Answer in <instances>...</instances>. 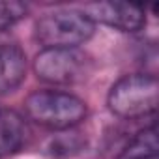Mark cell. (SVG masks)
Segmentation results:
<instances>
[{"instance_id": "obj_1", "label": "cell", "mask_w": 159, "mask_h": 159, "mask_svg": "<svg viewBox=\"0 0 159 159\" xmlns=\"http://www.w3.org/2000/svg\"><path fill=\"white\" fill-rule=\"evenodd\" d=\"M25 111L36 124L64 131L75 127L86 116V103L73 94L58 90H38L25 101Z\"/></svg>"}, {"instance_id": "obj_2", "label": "cell", "mask_w": 159, "mask_h": 159, "mask_svg": "<svg viewBox=\"0 0 159 159\" xmlns=\"http://www.w3.org/2000/svg\"><path fill=\"white\" fill-rule=\"evenodd\" d=\"M159 99V83L153 75L148 73H133L122 77L112 84L107 103L111 112L120 118L135 120L142 116H150L157 109Z\"/></svg>"}, {"instance_id": "obj_3", "label": "cell", "mask_w": 159, "mask_h": 159, "mask_svg": "<svg viewBox=\"0 0 159 159\" xmlns=\"http://www.w3.org/2000/svg\"><path fill=\"white\" fill-rule=\"evenodd\" d=\"M96 32L84 11L62 10L43 15L36 23V39L45 49H77Z\"/></svg>"}, {"instance_id": "obj_4", "label": "cell", "mask_w": 159, "mask_h": 159, "mask_svg": "<svg viewBox=\"0 0 159 159\" xmlns=\"http://www.w3.org/2000/svg\"><path fill=\"white\" fill-rule=\"evenodd\" d=\"M90 58L79 49H43L34 60V71L45 83L73 84L88 77Z\"/></svg>"}, {"instance_id": "obj_5", "label": "cell", "mask_w": 159, "mask_h": 159, "mask_svg": "<svg viewBox=\"0 0 159 159\" xmlns=\"http://www.w3.org/2000/svg\"><path fill=\"white\" fill-rule=\"evenodd\" d=\"M96 25H107L120 32H137L146 25V13L140 6L125 2H98L88 4L83 10Z\"/></svg>"}, {"instance_id": "obj_6", "label": "cell", "mask_w": 159, "mask_h": 159, "mask_svg": "<svg viewBox=\"0 0 159 159\" xmlns=\"http://www.w3.org/2000/svg\"><path fill=\"white\" fill-rule=\"evenodd\" d=\"M26 77V56L17 45H0V94L15 90Z\"/></svg>"}, {"instance_id": "obj_7", "label": "cell", "mask_w": 159, "mask_h": 159, "mask_svg": "<svg viewBox=\"0 0 159 159\" xmlns=\"http://www.w3.org/2000/svg\"><path fill=\"white\" fill-rule=\"evenodd\" d=\"M28 139L26 122L13 111L0 112V157L19 152Z\"/></svg>"}, {"instance_id": "obj_8", "label": "cell", "mask_w": 159, "mask_h": 159, "mask_svg": "<svg viewBox=\"0 0 159 159\" xmlns=\"http://www.w3.org/2000/svg\"><path fill=\"white\" fill-rule=\"evenodd\" d=\"M159 153L157 142V129L155 125L140 131L133 137V140L124 148L118 159H155Z\"/></svg>"}, {"instance_id": "obj_9", "label": "cell", "mask_w": 159, "mask_h": 159, "mask_svg": "<svg viewBox=\"0 0 159 159\" xmlns=\"http://www.w3.org/2000/svg\"><path fill=\"white\" fill-rule=\"evenodd\" d=\"M83 148H84V139L73 127L64 129L62 133L54 135L47 144V152L52 157H67V155H73L77 152H81Z\"/></svg>"}, {"instance_id": "obj_10", "label": "cell", "mask_w": 159, "mask_h": 159, "mask_svg": "<svg viewBox=\"0 0 159 159\" xmlns=\"http://www.w3.org/2000/svg\"><path fill=\"white\" fill-rule=\"evenodd\" d=\"M26 6L21 2H15V0H10V2H2L0 0V32L11 28L13 25H17L21 19L26 17Z\"/></svg>"}, {"instance_id": "obj_11", "label": "cell", "mask_w": 159, "mask_h": 159, "mask_svg": "<svg viewBox=\"0 0 159 159\" xmlns=\"http://www.w3.org/2000/svg\"><path fill=\"white\" fill-rule=\"evenodd\" d=\"M155 159H159V157H155Z\"/></svg>"}]
</instances>
